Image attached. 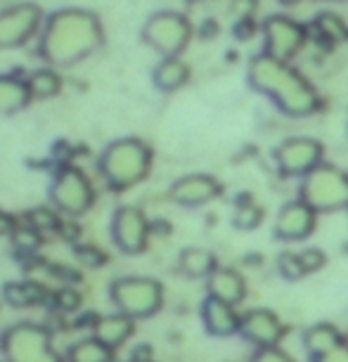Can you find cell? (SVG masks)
Wrapping results in <instances>:
<instances>
[{
    "mask_svg": "<svg viewBox=\"0 0 348 362\" xmlns=\"http://www.w3.org/2000/svg\"><path fill=\"white\" fill-rule=\"evenodd\" d=\"M133 317L126 313H116V315L100 317L93 327V337L100 339L109 348H119L124 341L133 334Z\"/></svg>",
    "mask_w": 348,
    "mask_h": 362,
    "instance_id": "e0dca14e",
    "label": "cell"
},
{
    "mask_svg": "<svg viewBox=\"0 0 348 362\" xmlns=\"http://www.w3.org/2000/svg\"><path fill=\"white\" fill-rule=\"evenodd\" d=\"M237 10L242 12V17H251L256 12V0H235Z\"/></svg>",
    "mask_w": 348,
    "mask_h": 362,
    "instance_id": "d590c367",
    "label": "cell"
},
{
    "mask_svg": "<svg viewBox=\"0 0 348 362\" xmlns=\"http://www.w3.org/2000/svg\"><path fill=\"white\" fill-rule=\"evenodd\" d=\"M3 296L10 305L15 308H29V305H38L50 296L45 286H40L36 282H10L5 284Z\"/></svg>",
    "mask_w": 348,
    "mask_h": 362,
    "instance_id": "ffe728a7",
    "label": "cell"
},
{
    "mask_svg": "<svg viewBox=\"0 0 348 362\" xmlns=\"http://www.w3.org/2000/svg\"><path fill=\"white\" fill-rule=\"evenodd\" d=\"M178 265L187 277H209L218 268V261L207 249H185Z\"/></svg>",
    "mask_w": 348,
    "mask_h": 362,
    "instance_id": "603a6c76",
    "label": "cell"
},
{
    "mask_svg": "<svg viewBox=\"0 0 348 362\" xmlns=\"http://www.w3.org/2000/svg\"><path fill=\"white\" fill-rule=\"evenodd\" d=\"M0 351L8 362H62L52 351L50 329L33 322H19L0 337Z\"/></svg>",
    "mask_w": 348,
    "mask_h": 362,
    "instance_id": "277c9868",
    "label": "cell"
},
{
    "mask_svg": "<svg viewBox=\"0 0 348 362\" xmlns=\"http://www.w3.org/2000/svg\"><path fill=\"white\" fill-rule=\"evenodd\" d=\"M15 242H17V247H22L24 251H31L38 247V242H40V237H38V230L33 228V230H22V232H15Z\"/></svg>",
    "mask_w": 348,
    "mask_h": 362,
    "instance_id": "d6a6232c",
    "label": "cell"
},
{
    "mask_svg": "<svg viewBox=\"0 0 348 362\" xmlns=\"http://www.w3.org/2000/svg\"><path fill=\"white\" fill-rule=\"evenodd\" d=\"M298 256H301V263H303L306 272H318L327 263V258L320 249H306Z\"/></svg>",
    "mask_w": 348,
    "mask_h": 362,
    "instance_id": "4dcf8cb0",
    "label": "cell"
},
{
    "mask_svg": "<svg viewBox=\"0 0 348 362\" xmlns=\"http://www.w3.org/2000/svg\"><path fill=\"white\" fill-rule=\"evenodd\" d=\"M12 230H15V221H12L8 214L0 211V235H8V232H12Z\"/></svg>",
    "mask_w": 348,
    "mask_h": 362,
    "instance_id": "74e56055",
    "label": "cell"
},
{
    "mask_svg": "<svg viewBox=\"0 0 348 362\" xmlns=\"http://www.w3.org/2000/svg\"><path fill=\"white\" fill-rule=\"evenodd\" d=\"M149 223L145 214L135 206H121L114 214L112 221V237L124 254H140L147 247Z\"/></svg>",
    "mask_w": 348,
    "mask_h": 362,
    "instance_id": "30bf717a",
    "label": "cell"
},
{
    "mask_svg": "<svg viewBox=\"0 0 348 362\" xmlns=\"http://www.w3.org/2000/svg\"><path fill=\"white\" fill-rule=\"evenodd\" d=\"M26 88H29V95H33V98H50L59 90V78L52 71H36Z\"/></svg>",
    "mask_w": 348,
    "mask_h": 362,
    "instance_id": "484cf974",
    "label": "cell"
},
{
    "mask_svg": "<svg viewBox=\"0 0 348 362\" xmlns=\"http://www.w3.org/2000/svg\"><path fill=\"white\" fill-rule=\"evenodd\" d=\"M315 362H348V346L341 344L337 348H332L330 353L320 355V358H315Z\"/></svg>",
    "mask_w": 348,
    "mask_h": 362,
    "instance_id": "e575fe53",
    "label": "cell"
},
{
    "mask_svg": "<svg viewBox=\"0 0 348 362\" xmlns=\"http://www.w3.org/2000/svg\"><path fill=\"white\" fill-rule=\"evenodd\" d=\"M330 3H341V0H330Z\"/></svg>",
    "mask_w": 348,
    "mask_h": 362,
    "instance_id": "b9f144b4",
    "label": "cell"
},
{
    "mask_svg": "<svg viewBox=\"0 0 348 362\" xmlns=\"http://www.w3.org/2000/svg\"><path fill=\"white\" fill-rule=\"evenodd\" d=\"M133 362H152V348L138 346V351L133 353Z\"/></svg>",
    "mask_w": 348,
    "mask_h": 362,
    "instance_id": "8d00e7d4",
    "label": "cell"
},
{
    "mask_svg": "<svg viewBox=\"0 0 348 362\" xmlns=\"http://www.w3.org/2000/svg\"><path fill=\"white\" fill-rule=\"evenodd\" d=\"M114 360V348L102 344L100 339H83L79 344H74L66 353V362H112Z\"/></svg>",
    "mask_w": 348,
    "mask_h": 362,
    "instance_id": "7402d4cb",
    "label": "cell"
},
{
    "mask_svg": "<svg viewBox=\"0 0 348 362\" xmlns=\"http://www.w3.org/2000/svg\"><path fill=\"white\" fill-rule=\"evenodd\" d=\"M323 156V142L315 138H303V135L286 138L272 149V161L282 177H306L325 161Z\"/></svg>",
    "mask_w": 348,
    "mask_h": 362,
    "instance_id": "8992f818",
    "label": "cell"
},
{
    "mask_svg": "<svg viewBox=\"0 0 348 362\" xmlns=\"http://www.w3.org/2000/svg\"><path fill=\"white\" fill-rule=\"evenodd\" d=\"M207 291H209V296H216L221 300H228L232 305H237L247 296V282H244V277L237 270L216 268L207 277Z\"/></svg>",
    "mask_w": 348,
    "mask_h": 362,
    "instance_id": "2e32d148",
    "label": "cell"
},
{
    "mask_svg": "<svg viewBox=\"0 0 348 362\" xmlns=\"http://www.w3.org/2000/svg\"><path fill=\"white\" fill-rule=\"evenodd\" d=\"M31 223L38 232L40 230H59V221L47 209H38L36 214H31Z\"/></svg>",
    "mask_w": 348,
    "mask_h": 362,
    "instance_id": "f546056e",
    "label": "cell"
},
{
    "mask_svg": "<svg viewBox=\"0 0 348 362\" xmlns=\"http://www.w3.org/2000/svg\"><path fill=\"white\" fill-rule=\"evenodd\" d=\"M76 256H79V261H81V263L91 265V268L105 263V256H102L98 249H91V247H79V249H76Z\"/></svg>",
    "mask_w": 348,
    "mask_h": 362,
    "instance_id": "836d02e7",
    "label": "cell"
},
{
    "mask_svg": "<svg viewBox=\"0 0 348 362\" xmlns=\"http://www.w3.org/2000/svg\"><path fill=\"white\" fill-rule=\"evenodd\" d=\"M232 223H235L237 230H256L263 223V209L254 202V197L242 194V199H237Z\"/></svg>",
    "mask_w": 348,
    "mask_h": 362,
    "instance_id": "cb8c5ba5",
    "label": "cell"
},
{
    "mask_svg": "<svg viewBox=\"0 0 348 362\" xmlns=\"http://www.w3.org/2000/svg\"><path fill=\"white\" fill-rule=\"evenodd\" d=\"M251 362H296V360L291 355H286L284 351H279L277 346H268V348H258Z\"/></svg>",
    "mask_w": 348,
    "mask_h": 362,
    "instance_id": "83f0119b",
    "label": "cell"
},
{
    "mask_svg": "<svg viewBox=\"0 0 348 362\" xmlns=\"http://www.w3.org/2000/svg\"><path fill=\"white\" fill-rule=\"evenodd\" d=\"M59 232H62V235H64V239H66V242H71V239H76L79 237V228H76V225H69V223H59Z\"/></svg>",
    "mask_w": 348,
    "mask_h": 362,
    "instance_id": "f35d334b",
    "label": "cell"
},
{
    "mask_svg": "<svg viewBox=\"0 0 348 362\" xmlns=\"http://www.w3.org/2000/svg\"><path fill=\"white\" fill-rule=\"evenodd\" d=\"M52 202L59 211L69 216H81L93 204V187L83 173L66 168L52 182Z\"/></svg>",
    "mask_w": 348,
    "mask_h": 362,
    "instance_id": "9c48e42d",
    "label": "cell"
},
{
    "mask_svg": "<svg viewBox=\"0 0 348 362\" xmlns=\"http://www.w3.org/2000/svg\"><path fill=\"white\" fill-rule=\"evenodd\" d=\"M232 31H235V36L240 40H249V38L256 36L258 29H256L254 17H240V19H237V24L232 26Z\"/></svg>",
    "mask_w": 348,
    "mask_h": 362,
    "instance_id": "1f68e13d",
    "label": "cell"
},
{
    "mask_svg": "<svg viewBox=\"0 0 348 362\" xmlns=\"http://www.w3.org/2000/svg\"><path fill=\"white\" fill-rule=\"evenodd\" d=\"M142 38L163 57H178L192 38V26L180 12H159L145 24Z\"/></svg>",
    "mask_w": 348,
    "mask_h": 362,
    "instance_id": "ba28073f",
    "label": "cell"
},
{
    "mask_svg": "<svg viewBox=\"0 0 348 362\" xmlns=\"http://www.w3.org/2000/svg\"><path fill=\"white\" fill-rule=\"evenodd\" d=\"M344 344H346V346H348V332H346V334H344Z\"/></svg>",
    "mask_w": 348,
    "mask_h": 362,
    "instance_id": "60d3db41",
    "label": "cell"
},
{
    "mask_svg": "<svg viewBox=\"0 0 348 362\" xmlns=\"http://www.w3.org/2000/svg\"><path fill=\"white\" fill-rule=\"evenodd\" d=\"M52 303L57 305L59 310H76L81 303V296L74 289H59L52 296Z\"/></svg>",
    "mask_w": 348,
    "mask_h": 362,
    "instance_id": "f1b7e54d",
    "label": "cell"
},
{
    "mask_svg": "<svg viewBox=\"0 0 348 362\" xmlns=\"http://www.w3.org/2000/svg\"><path fill=\"white\" fill-rule=\"evenodd\" d=\"M26 100H29V88L26 86L0 81V112H12V109L24 107Z\"/></svg>",
    "mask_w": 348,
    "mask_h": 362,
    "instance_id": "d4e9b609",
    "label": "cell"
},
{
    "mask_svg": "<svg viewBox=\"0 0 348 362\" xmlns=\"http://www.w3.org/2000/svg\"><path fill=\"white\" fill-rule=\"evenodd\" d=\"M311 26L315 38L325 47H332L334 43H341V40L348 38V24L339 15H334V12H320Z\"/></svg>",
    "mask_w": 348,
    "mask_h": 362,
    "instance_id": "44dd1931",
    "label": "cell"
},
{
    "mask_svg": "<svg viewBox=\"0 0 348 362\" xmlns=\"http://www.w3.org/2000/svg\"><path fill=\"white\" fill-rule=\"evenodd\" d=\"M240 332L244 334V339L251 341L258 348H268V346H277L279 339L284 337V327L277 320L275 313L265 310V308H256L249 310L247 315L242 317Z\"/></svg>",
    "mask_w": 348,
    "mask_h": 362,
    "instance_id": "4fadbf2b",
    "label": "cell"
},
{
    "mask_svg": "<svg viewBox=\"0 0 348 362\" xmlns=\"http://www.w3.org/2000/svg\"><path fill=\"white\" fill-rule=\"evenodd\" d=\"M308 38V29L289 15H270L263 22V52L282 59V62H291L303 50Z\"/></svg>",
    "mask_w": 348,
    "mask_h": 362,
    "instance_id": "52a82bcc",
    "label": "cell"
},
{
    "mask_svg": "<svg viewBox=\"0 0 348 362\" xmlns=\"http://www.w3.org/2000/svg\"><path fill=\"white\" fill-rule=\"evenodd\" d=\"M249 86L256 93L265 95L284 116L306 119L315 114L320 98L308 81L289 62L272 57L268 52H258L249 62Z\"/></svg>",
    "mask_w": 348,
    "mask_h": 362,
    "instance_id": "6da1fadb",
    "label": "cell"
},
{
    "mask_svg": "<svg viewBox=\"0 0 348 362\" xmlns=\"http://www.w3.org/2000/svg\"><path fill=\"white\" fill-rule=\"evenodd\" d=\"M301 199L318 214H334L348 209V173L334 163H320L315 170L301 177Z\"/></svg>",
    "mask_w": 348,
    "mask_h": 362,
    "instance_id": "3957f363",
    "label": "cell"
},
{
    "mask_svg": "<svg viewBox=\"0 0 348 362\" xmlns=\"http://www.w3.org/2000/svg\"><path fill=\"white\" fill-rule=\"evenodd\" d=\"M279 5H286V8H289V5H298L301 3V0H277Z\"/></svg>",
    "mask_w": 348,
    "mask_h": 362,
    "instance_id": "ab89813d",
    "label": "cell"
},
{
    "mask_svg": "<svg viewBox=\"0 0 348 362\" xmlns=\"http://www.w3.org/2000/svg\"><path fill=\"white\" fill-rule=\"evenodd\" d=\"M149 156H152L149 147L142 145L140 140H121L107 147V152L102 154L100 168L109 185L116 189H126L149 173V161H152Z\"/></svg>",
    "mask_w": 348,
    "mask_h": 362,
    "instance_id": "7a4b0ae2",
    "label": "cell"
},
{
    "mask_svg": "<svg viewBox=\"0 0 348 362\" xmlns=\"http://www.w3.org/2000/svg\"><path fill=\"white\" fill-rule=\"evenodd\" d=\"M223 192L221 182L211 175H204V173H197V175H185L180 180L173 182L170 187V199L180 206H202L211 199H216L218 194Z\"/></svg>",
    "mask_w": 348,
    "mask_h": 362,
    "instance_id": "7c38bea8",
    "label": "cell"
},
{
    "mask_svg": "<svg viewBox=\"0 0 348 362\" xmlns=\"http://www.w3.org/2000/svg\"><path fill=\"white\" fill-rule=\"evenodd\" d=\"M303 344H306V351L311 355H315V358H320V355L330 353L332 348L344 344V334H341L334 325L323 322V325L311 327V329L306 332Z\"/></svg>",
    "mask_w": 348,
    "mask_h": 362,
    "instance_id": "d6986e66",
    "label": "cell"
},
{
    "mask_svg": "<svg viewBox=\"0 0 348 362\" xmlns=\"http://www.w3.org/2000/svg\"><path fill=\"white\" fill-rule=\"evenodd\" d=\"M202 320H204L207 332L214 334V337H230V334L240 332V325H242V317L237 315L235 305L216 296H209L204 300Z\"/></svg>",
    "mask_w": 348,
    "mask_h": 362,
    "instance_id": "9a60e30c",
    "label": "cell"
},
{
    "mask_svg": "<svg viewBox=\"0 0 348 362\" xmlns=\"http://www.w3.org/2000/svg\"><path fill=\"white\" fill-rule=\"evenodd\" d=\"M346 211H348V209H346Z\"/></svg>",
    "mask_w": 348,
    "mask_h": 362,
    "instance_id": "7bdbcfd3",
    "label": "cell"
},
{
    "mask_svg": "<svg viewBox=\"0 0 348 362\" xmlns=\"http://www.w3.org/2000/svg\"><path fill=\"white\" fill-rule=\"evenodd\" d=\"M38 10L36 5H19L15 10L0 12V47L24 43L36 31Z\"/></svg>",
    "mask_w": 348,
    "mask_h": 362,
    "instance_id": "5bb4252c",
    "label": "cell"
},
{
    "mask_svg": "<svg viewBox=\"0 0 348 362\" xmlns=\"http://www.w3.org/2000/svg\"><path fill=\"white\" fill-rule=\"evenodd\" d=\"M315 223L318 211L298 197V199L284 204L279 209L272 230H275V237L282 239V242H301V239L311 237V232L315 230Z\"/></svg>",
    "mask_w": 348,
    "mask_h": 362,
    "instance_id": "8fae6325",
    "label": "cell"
},
{
    "mask_svg": "<svg viewBox=\"0 0 348 362\" xmlns=\"http://www.w3.org/2000/svg\"><path fill=\"white\" fill-rule=\"evenodd\" d=\"M187 81H190V66L178 57H166L154 71V83L163 93L178 90Z\"/></svg>",
    "mask_w": 348,
    "mask_h": 362,
    "instance_id": "ac0fdd59",
    "label": "cell"
},
{
    "mask_svg": "<svg viewBox=\"0 0 348 362\" xmlns=\"http://www.w3.org/2000/svg\"><path fill=\"white\" fill-rule=\"evenodd\" d=\"M277 270H279V275L284 279H289V282H296V279L308 275L301 263V256L291 254V251H282V254L277 256Z\"/></svg>",
    "mask_w": 348,
    "mask_h": 362,
    "instance_id": "4316f807",
    "label": "cell"
},
{
    "mask_svg": "<svg viewBox=\"0 0 348 362\" xmlns=\"http://www.w3.org/2000/svg\"><path fill=\"white\" fill-rule=\"evenodd\" d=\"M114 305L119 313H126L133 320L149 317L161 308L163 289L152 277H119L109 289Z\"/></svg>",
    "mask_w": 348,
    "mask_h": 362,
    "instance_id": "5b68a950",
    "label": "cell"
}]
</instances>
